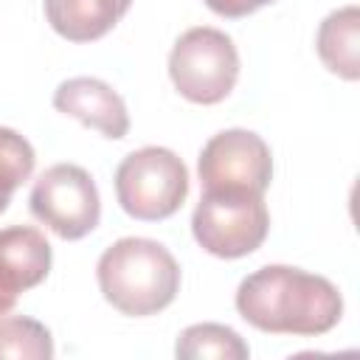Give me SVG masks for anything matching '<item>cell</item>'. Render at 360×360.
<instances>
[{
	"instance_id": "13",
	"label": "cell",
	"mask_w": 360,
	"mask_h": 360,
	"mask_svg": "<svg viewBox=\"0 0 360 360\" xmlns=\"http://www.w3.org/2000/svg\"><path fill=\"white\" fill-rule=\"evenodd\" d=\"M51 360L53 340L45 323L22 315H0V360Z\"/></svg>"
},
{
	"instance_id": "6",
	"label": "cell",
	"mask_w": 360,
	"mask_h": 360,
	"mask_svg": "<svg viewBox=\"0 0 360 360\" xmlns=\"http://www.w3.org/2000/svg\"><path fill=\"white\" fill-rule=\"evenodd\" d=\"M31 214L48 225L59 239L76 242L87 236L101 219V197L87 169L76 163L48 166L31 188Z\"/></svg>"
},
{
	"instance_id": "11",
	"label": "cell",
	"mask_w": 360,
	"mask_h": 360,
	"mask_svg": "<svg viewBox=\"0 0 360 360\" xmlns=\"http://www.w3.org/2000/svg\"><path fill=\"white\" fill-rule=\"evenodd\" d=\"M323 68L346 82L360 79V8L343 6L323 17L315 39Z\"/></svg>"
},
{
	"instance_id": "15",
	"label": "cell",
	"mask_w": 360,
	"mask_h": 360,
	"mask_svg": "<svg viewBox=\"0 0 360 360\" xmlns=\"http://www.w3.org/2000/svg\"><path fill=\"white\" fill-rule=\"evenodd\" d=\"M214 14L219 17H228V20H239V17H248L253 11H259L262 6H270L276 0H202Z\"/></svg>"
},
{
	"instance_id": "8",
	"label": "cell",
	"mask_w": 360,
	"mask_h": 360,
	"mask_svg": "<svg viewBox=\"0 0 360 360\" xmlns=\"http://www.w3.org/2000/svg\"><path fill=\"white\" fill-rule=\"evenodd\" d=\"M51 273V245L39 228H0V315H8L20 292L42 284Z\"/></svg>"
},
{
	"instance_id": "2",
	"label": "cell",
	"mask_w": 360,
	"mask_h": 360,
	"mask_svg": "<svg viewBox=\"0 0 360 360\" xmlns=\"http://www.w3.org/2000/svg\"><path fill=\"white\" fill-rule=\"evenodd\" d=\"M98 290L121 315L146 318L166 309L180 290L177 259L155 239L124 236L96 264Z\"/></svg>"
},
{
	"instance_id": "10",
	"label": "cell",
	"mask_w": 360,
	"mask_h": 360,
	"mask_svg": "<svg viewBox=\"0 0 360 360\" xmlns=\"http://www.w3.org/2000/svg\"><path fill=\"white\" fill-rule=\"evenodd\" d=\"M132 0H45L51 28L68 42H93L110 34Z\"/></svg>"
},
{
	"instance_id": "4",
	"label": "cell",
	"mask_w": 360,
	"mask_h": 360,
	"mask_svg": "<svg viewBox=\"0 0 360 360\" xmlns=\"http://www.w3.org/2000/svg\"><path fill=\"white\" fill-rule=\"evenodd\" d=\"M115 197L132 219H166L188 197V169L166 146L135 149L115 169Z\"/></svg>"
},
{
	"instance_id": "1",
	"label": "cell",
	"mask_w": 360,
	"mask_h": 360,
	"mask_svg": "<svg viewBox=\"0 0 360 360\" xmlns=\"http://www.w3.org/2000/svg\"><path fill=\"white\" fill-rule=\"evenodd\" d=\"M236 312L256 329L270 335H326L343 315L340 290L301 267L267 264L242 278L236 290Z\"/></svg>"
},
{
	"instance_id": "3",
	"label": "cell",
	"mask_w": 360,
	"mask_h": 360,
	"mask_svg": "<svg viewBox=\"0 0 360 360\" xmlns=\"http://www.w3.org/2000/svg\"><path fill=\"white\" fill-rule=\"evenodd\" d=\"M270 231V211L264 197L242 188L202 191L194 214L191 233L197 245L217 259H242L262 248Z\"/></svg>"
},
{
	"instance_id": "12",
	"label": "cell",
	"mask_w": 360,
	"mask_h": 360,
	"mask_svg": "<svg viewBox=\"0 0 360 360\" xmlns=\"http://www.w3.org/2000/svg\"><path fill=\"white\" fill-rule=\"evenodd\" d=\"M174 354L180 360H245L248 343L222 323H194L180 332Z\"/></svg>"
},
{
	"instance_id": "7",
	"label": "cell",
	"mask_w": 360,
	"mask_h": 360,
	"mask_svg": "<svg viewBox=\"0 0 360 360\" xmlns=\"http://www.w3.org/2000/svg\"><path fill=\"white\" fill-rule=\"evenodd\" d=\"M197 174L202 191L242 188L264 194L273 180V155L262 135L250 129H222L202 146Z\"/></svg>"
},
{
	"instance_id": "9",
	"label": "cell",
	"mask_w": 360,
	"mask_h": 360,
	"mask_svg": "<svg viewBox=\"0 0 360 360\" xmlns=\"http://www.w3.org/2000/svg\"><path fill=\"white\" fill-rule=\"evenodd\" d=\"M53 107L62 115H70L90 129H98L110 141H118L129 132V112L124 98L101 79L73 76L62 82L53 90Z\"/></svg>"
},
{
	"instance_id": "14",
	"label": "cell",
	"mask_w": 360,
	"mask_h": 360,
	"mask_svg": "<svg viewBox=\"0 0 360 360\" xmlns=\"http://www.w3.org/2000/svg\"><path fill=\"white\" fill-rule=\"evenodd\" d=\"M34 163V146L17 129L0 127V214L8 208L11 194L31 177Z\"/></svg>"
},
{
	"instance_id": "5",
	"label": "cell",
	"mask_w": 360,
	"mask_h": 360,
	"mask_svg": "<svg viewBox=\"0 0 360 360\" xmlns=\"http://www.w3.org/2000/svg\"><path fill=\"white\" fill-rule=\"evenodd\" d=\"M174 90L191 104H219L239 79V51L233 39L211 25L188 28L169 53Z\"/></svg>"
}]
</instances>
